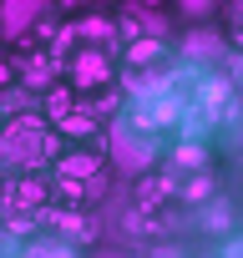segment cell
<instances>
[{"label": "cell", "mask_w": 243, "mask_h": 258, "mask_svg": "<svg viewBox=\"0 0 243 258\" xmlns=\"http://www.w3.org/2000/svg\"><path fill=\"white\" fill-rule=\"evenodd\" d=\"M51 152V126L36 111H21L0 126V162L6 167H36Z\"/></svg>", "instance_id": "1"}, {"label": "cell", "mask_w": 243, "mask_h": 258, "mask_svg": "<svg viewBox=\"0 0 243 258\" xmlns=\"http://www.w3.org/2000/svg\"><path fill=\"white\" fill-rule=\"evenodd\" d=\"M76 177H86L91 187H101V152L96 147H76V152L56 157V182H76Z\"/></svg>", "instance_id": "2"}, {"label": "cell", "mask_w": 243, "mask_h": 258, "mask_svg": "<svg viewBox=\"0 0 243 258\" xmlns=\"http://www.w3.org/2000/svg\"><path fill=\"white\" fill-rule=\"evenodd\" d=\"M51 126H61V132H96V111L71 101L66 91H56L51 96Z\"/></svg>", "instance_id": "3"}, {"label": "cell", "mask_w": 243, "mask_h": 258, "mask_svg": "<svg viewBox=\"0 0 243 258\" xmlns=\"http://www.w3.org/2000/svg\"><path fill=\"white\" fill-rule=\"evenodd\" d=\"M41 223H56V228L66 233V248H71V243H91V238H96V223H91V218H81V213H56V208H46V213H41Z\"/></svg>", "instance_id": "4"}, {"label": "cell", "mask_w": 243, "mask_h": 258, "mask_svg": "<svg viewBox=\"0 0 243 258\" xmlns=\"http://www.w3.org/2000/svg\"><path fill=\"white\" fill-rule=\"evenodd\" d=\"M71 81L86 91V86H101L106 81V56H96V51H81L76 61H71Z\"/></svg>", "instance_id": "5"}, {"label": "cell", "mask_w": 243, "mask_h": 258, "mask_svg": "<svg viewBox=\"0 0 243 258\" xmlns=\"http://www.w3.org/2000/svg\"><path fill=\"white\" fill-rule=\"evenodd\" d=\"M111 152H116V162H127V167H147V162H152V147L137 142V137H127V132L111 137Z\"/></svg>", "instance_id": "6"}, {"label": "cell", "mask_w": 243, "mask_h": 258, "mask_svg": "<svg viewBox=\"0 0 243 258\" xmlns=\"http://www.w3.org/2000/svg\"><path fill=\"white\" fill-rule=\"evenodd\" d=\"M167 192H172V177H162V172H157V177H142V187H137V208H157Z\"/></svg>", "instance_id": "7"}, {"label": "cell", "mask_w": 243, "mask_h": 258, "mask_svg": "<svg viewBox=\"0 0 243 258\" xmlns=\"http://www.w3.org/2000/svg\"><path fill=\"white\" fill-rule=\"evenodd\" d=\"M41 11L36 6H6V11H0V26H31Z\"/></svg>", "instance_id": "8"}, {"label": "cell", "mask_w": 243, "mask_h": 258, "mask_svg": "<svg viewBox=\"0 0 243 258\" xmlns=\"http://www.w3.org/2000/svg\"><path fill=\"white\" fill-rule=\"evenodd\" d=\"M26 258H76V253H71L66 243H31Z\"/></svg>", "instance_id": "9"}, {"label": "cell", "mask_w": 243, "mask_h": 258, "mask_svg": "<svg viewBox=\"0 0 243 258\" xmlns=\"http://www.w3.org/2000/svg\"><path fill=\"white\" fill-rule=\"evenodd\" d=\"M177 162H183V167H203V147H198V142H183V147H177Z\"/></svg>", "instance_id": "10"}, {"label": "cell", "mask_w": 243, "mask_h": 258, "mask_svg": "<svg viewBox=\"0 0 243 258\" xmlns=\"http://www.w3.org/2000/svg\"><path fill=\"white\" fill-rule=\"evenodd\" d=\"M208 192H213L208 177H193V182H188V198H208Z\"/></svg>", "instance_id": "11"}, {"label": "cell", "mask_w": 243, "mask_h": 258, "mask_svg": "<svg viewBox=\"0 0 243 258\" xmlns=\"http://www.w3.org/2000/svg\"><path fill=\"white\" fill-rule=\"evenodd\" d=\"M223 258H243V238H238V243H228V253H223Z\"/></svg>", "instance_id": "12"}, {"label": "cell", "mask_w": 243, "mask_h": 258, "mask_svg": "<svg viewBox=\"0 0 243 258\" xmlns=\"http://www.w3.org/2000/svg\"><path fill=\"white\" fill-rule=\"evenodd\" d=\"M11 76H16V71H11V66H6V61H0V86H6V81H11Z\"/></svg>", "instance_id": "13"}, {"label": "cell", "mask_w": 243, "mask_h": 258, "mask_svg": "<svg viewBox=\"0 0 243 258\" xmlns=\"http://www.w3.org/2000/svg\"><path fill=\"white\" fill-rule=\"evenodd\" d=\"M101 258H122V253H101Z\"/></svg>", "instance_id": "14"}, {"label": "cell", "mask_w": 243, "mask_h": 258, "mask_svg": "<svg viewBox=\"0 0 243 258\" xmlns=\"http://www.w3.org/2000/svg\"><path fill=\"white\" fill-rule=\"evenodd\" d=\"M0 126H6V111H0Z\"/></svg>", "instance_id": "15"}, {"label": "cell", "mask_w": 243, "mask_h": 258, "mask_svg": "<svg viewBox=\"0 0 243 258\" xmlns=\"http://www.w3.org/2000/svg\"><path fill=\"white\" fill-rule=\"evenodd\" d=\"M0 238H6V233H0Z\"/></svg>", "instance_id": "16"}]
</instances>
